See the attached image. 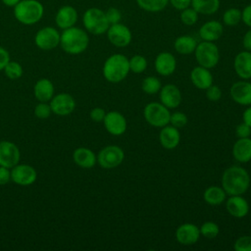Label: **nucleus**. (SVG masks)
<instances>
[{"mask_svg":"<svg viewBox=\"0 0 251 251\" xmlns=\"http://www.w3.org/2000/svg\"><path fill=\"white\" fill-rule=\"evenodd\" d=\"M141 88L147 94H155L161 89V81L156 76H147L143 79Z\"/></svg>","mask_w":251,"mask_h":251,"instance_id":"nucleus-34","label":"nucleus"},{"mask_svg":"<svg viewBox=\"0 0 251 251\" xmlns=\"http://www.w3.org/2000/svg\"><path fill=\"white\" fill-rule=\"evenodd\" d=\"M230 96L237 104L251 105V82L246 79L234 82L230 87Z\"/></svg>","mask_w":251,"mask_h":251,"instance_id":"nucleus-16","label":"nucleus"},{"mask_svg":"<svg viewBox=\"0 0 251 251\" xmlns=\"http://www.w3.org/2000/svg\"><path fill=\"white\" fill-rule=\"evenodd\" d=\"M102 73L106 80L117 83L124 80L129 73L128 59L123 54H113L107 58Z\"/></svg>","mask_w":251,"mask_h":251,"instance_id":"nucleus-4","label":"nucleus"},{"mask_svg":"<svg viewBox=\"0 0 251 251\" xmlns=\"http://www.w3.org/2000/svg\"><path fill=\"white\" fill-rule=\"evenodd\" d=\"M89 45L88 32L78 26L63 29L60 37V46L68 54L77 55L84 52Z\"/></svg>","mask_w":251,"mask_h":251,"instance_id":"nucleus-2","label":"nucleus"},{"mask_svg":"<svg viewBox=\"0 0 251 251\" xmlns=\"http://www.w3.org/2000/svg\"><path fill=\"white\" fill-rule=\"evenodd\" d=\"M241 22V10L235 7L226 9L223 14V23L227 26H235Z\"/></svg>","mask_w":251,"mask_h":251,"instance_id":"nucleus-32","label":"nucleus"},{"mask_svg":"<svg viewBox=\"0 0 251 251\" xmlns=\"http://www.w3.org/2000/svg\"><path fill=\"white\" fill-rule=\"evenodd\" d=\"M33 94L39 102H49L54 96L53 82L48 78L38 79L33 86Z\"/></svg>","mask_w":251,"mask_h":251,"instance_id":"nucleus-26","label":"nucleus"},{"mask_svg":"<svg viewBox=\"0 0 251 251\" xmlns=\"http://www.w3.org/2000/svg\"><path fill=\"white\" fill-rule=\"evenodd\" d=\"M169 3L176 10L181 11L191 6V0H169Z\"/></svg>","mask_w":251,"mask_h":251,"instance_id":"nucleus-45","label":"nucleus"},{"mask_svg":"<svg viewBox=\"0 0 251 251\" xmlns=\"http://www.w3.org/2000/svg\"><path fill=\"white\" fill-rule=\"evenodd\" d=\"M160 100L169 109L176 108L181 102L180 90L175 84H166L160 89Z\"/></svg>","mask_w":251,"mask_h":251,"instance_id":"nucleus-18","label":"nucleus"},{"mask_svg":"<svg viewBox=\"0 0 251 251\" xmlns=\"http://www.w3.org/2000/svg\"><path fill=\"white\" fill-rule=\"evenodd\" d=\"M199 237L200 229L193 224H182L176 231V238L182 245H192L198 241Z\"/></svg>","mask_w":251,"mask_h":251,"instance_id":"nucleus-17","label":"nucleus"},{"mask_svg":"<svg viewBox=\"0 0 251 251\" xmlns=\"http://www.w3.org/2000/svg\"><path fill=\"white\" fill-rule=\"evenodd\" d=\"M199 229H200V233L206 238H215L220 231L219 226L214 222L204 223Z\"/></svg>","mask_w":251,"mask_h":251,"instance_id":"nucleus-37","label":"nucleus"},{"mask_svg":"<svg viewBox=\"0 0 251 251\" xmlns=\"http://www.w3.org/2000/svg\"><path fill=\"white\" fill-rule=\"evenodd\" d=\"M195 59L199 66L212 69L214 68L220 60V51L218 46L211 41H202L197 43L194 51Z\"/></svg>","mask_w":251,"mask_h":251,"instance_id":"nucleus-6","label":"nucleus"},{"mask_svg":"<svg viewBox=\"0 0 251 251\" xmlns=\"http://www.w3.org/2000/svg\"><path fill=\"white\" fill-rule=\"evenodd\" d=\"M224 33V25L221 22L211 20L204 23L199 28V36L204 41H217Z\"/></svg>","mask_w":251,"mask_h":251,"instance_id":"nucleus-19","label":"nucleus"},{"mask_svg":"<svg viewBox=\"0 0 251 251\" xmlns=\"http://www.w3.org/2000/svg\"><path fill=\"white\" fill-rule=\"evenodd\" d=\"M190 79L195 87L202 90H206L213 84V75L209 69L201 66L195 67L191 71Z\"/></svg>","mask_w":251,"mask_h":251,"instance_id":"nucleus-23","label":"nucleus"},{"mask_svg":"<svg viewBox=\"0 0 251 251\" xmlns=\"http://www.w3.org/2000/svg\"><path fill=\"white\" fill-rule=\"evenodd\" d=\"M143 115L146 122L155 127H163L170 123L171 113L169 108L162 103L151 102L147 104L144 108Z\"/></svg>","mask_w":251,"mask_h":251,"instance_id":"nucleus-7","label":"nucleus"},{"mask_svg":"<svg viewBox=\"0 0 251 251\" xmlns=\"http://www.w3.org/2000/svg\"><path fill=\"white\" fill-rule=\"evenodd\" d=\"M82 25L84 29L93 35L106 33L110 26L105 11L97 7H91L85 10L82 15Z\"/></svg>","mask_w":251,"mask_h":251,"instance_id":"nucleus-5","label":"nucleus"},{"mask_svg":"<svg viewBox=\"0 0 251 251\" xmlns=\"http://www.w3.org/2000/svg\"><path fill=\"white\" fill-rule=\"evenodd\" d=\"M170 124L176 128L183 127L187 124V117L181 112H176L174 114H171Z\"/></svg>","mask_w":251,"mask_h":251,"instance_id":"nucleus-40","label":"nucleus"},{"mask_svg":"<svg viewBox=\"0 0 251 251\" xmlns=\"http://www.w3.org/2000/svg\"><path fill=\"white\" fill-rule=\"evenodd\" d=\"M137 6L149 13H158L163 11L169 4V0H135Z\"/></svg>","mask_w":251,"mask_h":251,"instance_id":"nucleus-31","label":"nucleus"},{"mask_svg":"<svg viewBox=\"0 0 251 251\" xmlns=\"http://www.w3.org/2000/svg\"><path fill=\"white\" fill-rule=\"evenodd\" d=\"M106 33L110 43L116 47H126L132 39L130 29L122 23L110 25Z\"/></svg>","mask_w":251,"mask_h":251,"instance_id":"nucleus-10","label":"nucleus"},{"mask_svg":"<svg viewBox=\"0 0 251 251\" xmlns=\"http://www.w3.org/2000/svg\"><path fill=\"white\" fill-rule=\"evenodd\" d=\"M227 212L235 218H243L249 212V204L240 195H231L226 201Z\"/></svg>","mask_w":251,"mask_h":251,"instance_id":"nucleus-24","label":"nucleus"},{"mask_svg":"<svg viewBox=\"0 0 251 251\" xmlns=\"http://www.w3.org/2000/svg\"><path fill=\"white\" fill-rule=\"evenodd\" d=\"M206 97L210 101H218L222 97V90L218 85L212 84L206 89Z\"/></svg>","mask_w":251,"mask_h":251,"instance_id":"nucleus-42","label":"nucleus"},{"mask_svg":"<svg viewBox=\"0 0 251 251\" xmlns=\"http://www.w3.org/2000/svg\"><path fill=\"white\" fill-rule=\"evenodd\" d=\"M233 248L235 251H251V236L242 235L238 237L233 244Z\"/></svg>","mask_w":251,"mask_h":251,"instance_id":"nucleus-39","label":"nucleus"},{"mask_svg":"<svg viewBox=\"0 0 251 251\" xmlns=\"http://www.w3.org/2000/svg\"><path fill=\"white\" fill-rule=\"evenodd\" d=\"M232 154L234 159L240 163L249 162L251 160V138H238L233 145Z\"/></svg>","mask_w":251,"mask_h":251,"instance_id":"nucleus-27","label":"nucleus"},{"mask_svg":"<svg viewBox=\"0 0 251 251\" xmlns=\"http://www.w3.org/2000/svg\"><path fill=\"white\" fill-rule=\"evenodd\" d=\"M61 33L54 26H43L38 29L34 35V44L37 48L44 51H50L60 45Z\"/></svg>","mask_w":251,"mask_h":251,"instance_id":"nucleus-8","label":"nucleus"},{"mask_svg":"<svg viewBox=\"0 0 251 251\" xmlns=\"http://www.w3.org/2000/svg\"><path fill=\"white\" fill-rule=\"evenodd\" d=\"M103 123L106 130L112 135H122L126 130V120L117 111L106 113Z\"/></svg>","mask_w":251,"mask_h":251,"instance_id":"nucleus-15","label":"nucleus"},{"mask_svg":"<svg viewBox=\"0 0 251 251\" xmlns=\"http://www.w3.org/2000/svg\"><path fill=\"white\" fill-rule=\"evenodd\" d=\"M52 114L50 104L47 102H39L34 108V116L40 120L48 119Z\"/></svg>","mask_w":251,"mask_h":251,"instance_id":"nucleus-38","label":"nucleus"},{"mask_svg":"<svg viewBox=\"0 0 251 251\" xmlns=\"http://www.w3.org/2000/svg\"><path fill=\"white\" fill-rule=\"evenodd\" d=\"M242 45L245 50L251 51V28H249L242 38Z\"/></svg>","mask_w":251,"mask_h":251,"instance_id":"nucleus-49","label":"nucleus"},{"mask_svg":"<svg viewBox=\"0 0 251 251\" xmlns=\"http://www.w3.org/2000/svg\"><path fill=\"white\" fill-rule=\"evenodd\" d=\"M241 21L245 25L251 28V4H248L241 10Z\"/></svg>","mask_w":251,"mask_h":251,"instance_id":"nucleus-46","label":"nucleus"},{"mask_svg":"<svg viewBox=\"0 0 251 251\" xmlns=\"http://www.w3.org/2000/svg\"><path fill=\"white\" fill-rule=\"evenodd\" d=\"M198 18L199 14L191 6L180 11L179 19L180 22L185 25H194L198 22Z\"/></svg>","mask_w":251,"mask_h":251,"instance_id":"nucleus-35","label":"nucleus"},{"mask_svg":"<svg viewBox=\"0 0 251 251\" xmlns=\"http://www.w3.org/2000/svg\"><path fill=\"white\" fill-rule=\"evenodd\" d=\"M36 178L37 173L30 165L17 164L11 170V180L18 185H30L35 182Z\"/></svg>","mask_w":251,"mask_h":251,"instance_id":"nucleus-11","label":"nucleus"},{"mask_svg":"<svg viewBox=\"0 0 251 251\" xmlns=\"http://www.w3.org/2000/svg\"><path fill=\"white\" fill-rule=\"evenodd\" d=\"M21 152L19 147L12 141H0V166L12 169L19 164Z\"/></svg>","mask_w":251,"mask_h":251,"instance_id":"nucleus-13","label":"nucleus"},{"mask_svg":"<svg viewBox=\"0 0 251 251\" xmlns=\"http://www.w3.org/2000/svg\"><path fill=\"white\" fill-rule=\"evenodd\" d=\"M236 75L242 79L251 78V51L239 52L233 61Z\"/></svg>","mask_w":251,"mask_h":251,"instance_id":"nucleus-21","label":"nucleus"},{"mask_svg":"<svg viewBox=\"0 0 251 251\" xmlns=\"http://www.w3.org/2000/svg\"><path fill=\"white\" fill-rule=\"evenodd\" d=\"M15 19L25 25L37 24L44 15V6L38 0H21L14 8Z\"/></svg>","mask_w":251,"mask_h":251,"instance_id":"nucleus-3","label":"nucleus"},{"mask_svg":"<svg viewBox=\"0 0 251 251\" xmlns=\"http://www.w3.org/2000/svg\"><path fill=\"white\" fill-rule=\"evenodd\" d=\"M10 54L8 50H6L4 47L0 46V71H3L6 65L10 62Z\"/></svg>","mask_w":251,"mask_h":251,"instance_id":"nucleus-48","label":"nucleus"},{"mask_svg":"<svg viewBox=\"0 0 251 251\" xmlns=\"http://www.w3.org/2000/svg\"><path fill=\"white\" fill-rule=\"evenodd\" d=\"M176 68V60L170 52H161L155 59V69L161 75H171Z\"/></svg>","mask_w":251,"mask_h":251,"instance_id":"nucleus-20","label":"nucleus"},{"mask_svg":"<svg viewBox=\"0 0 251 251\" xmlns=\"http://www.w3.org/2000/svg\"><path fill=\"white\" fill-rule=\"evenodd\" d=\"M197 46L196 39L188 34L180 35L176 37L174 43L175 50L181 55H189L195 51Z\"/></svg>","mask_w":251,"mask_h":251,"instance_id":"nucleus-29","label":"nucleus"},{"mask_svg":"<svg viewBox=\"0 0 251 251\" xmlns=\"http://www.w3.org/2000/svg\"><path fill=\"white\" fill-rule=\"evenodd\" d=\"M105 14H106V18L110 25L121 23L122 13L118 8L110 7L107 9V11H105Z\"/></svg>","mask_w":251,"mask_h":251,"instance_id":"nucleus-41","label":"nucleus"},{"mask_svg":"<svg viewBox=\"0 0 251 251\" xmlns=\"http://www.w3.org/2000/svg\"><path fill=\"white\" fill-rule=\"evenodd\" d=\"M2 3L7 6V7H10V8H14L21 0H1Z\"/></svg>","mask_w":251,"mask_h":251,"instance_id":"nucleus-51","label":"nucleus"},{"mask_svg":"<svg viewBox=\"0 0 251 251\" xmlns=\"http://www.w3.org/2000/svg\"><path fill=\"white\" fill-rule=\"evenodd\" d=\"M242 118H243V122L251 127V107L247 108V109L243 112Z\"/></svg>","mask_w":251,"mask_h":251,"instance_id":"nucleus-50","label":"nucleus"},{"mask_svg":"<svg viewBox=\"0 0 251 251\" xmlns=\"http://www.w3.org/2000/svg\"><path fill=\"white\" fill-rule=\"evenodd\" d=\"M159 139L161 145L166 149H174L176 148L180 140V134L176 127L173 126H165L162 127Z\"/></svg>","mask_w":251,"mask_h":251,"instance_id":"nucleus-25","label":"nucleus"},{"mask_svg":"<svg viewBox=\"0 0 251 251\" xmlns=\"http://www.w3.org/2000/svg\"><path fill=\"white\" fill-rule=\"evenodd\" d=\"M49 102L52 113L58 116H68L72 114L75 108V98L66 92L54 95Z\"/></svg>","mask_w":251,"mask_h":251,"instance_id":"nucleus-12","label":"nucleus"},{"mask_svg":"<svg viewBox=\"0 0 251 251\" xmlns=\"http://www.w3.org/2000/svg\"><path fill=\"white\" fill-rule=\"evenodd\" d=\"M129 71L134 74H141L147 68V60L141 55H134L129 60Z\"/></svg>","mask_w":251,"mask_h":251,"instance_id":"nucleus-36","label":"nucleus"},{"mask_svg":"<svg viewBox=\"0 0 251 251\" xmlns=\"http://www.w3.org/2000/svg\"><path fill=\"white\" fill-rule=\"evenodd\" d=\"M125 159V153L120 146L108 145L102 148L97 155V162L103 169H114L120 166Z\"/></svg>","mask_w":251,"mask_h":251,"instance_id":"nucleus-9","label":"nucleus"},{"mask_svg":"<svg viewBox=\"0 0 251 251\" xmlns=\"http://www.w3.org/2000/svg\"><path fill=\"white\" fill-rule=\"evenodd\" d=\"M226 196V193L224 190V188L216 185L208 187L203 194V198L205 202L212 206L221 205L225 201Z\"/></svg>","mask_w":251,"mask_h":251,"instance_id":"nucleus-30","label":"nucleus"},{"mask_svg":"<svg viewBox=\"0 0 251 251\" xmlns=\"http://www.w3.org/2000/svg\"><path fill=\"white\" fill-rule=\"evenodd\" d=\"M250 185L248 172L239 166L227 168L222 176V187L228 195H241L245 193Z\"/></svg>","mask_w":251,"mask_h":251,"instance_id":"nucleus-1","label":"nucleus"},{"mask_svg":"<svg viewBox=\"0 0 251 251\" xmlns=\"http://www.w3.org/2000/svg\"><path fill=\"white\" fill-rule=\"evenodd\" d=\"M11 180V171L9 168L0 166V185H5Z\"/></svg>","mask_w":251,"mask_h":251,"instance_id":"nucleus-47","label":"nucleus"},{"mask_svg":"<svg viewBox=\"0 0 251 251\" xmlns=\"http://www.w3.org/2000/svg\"><path fill=\"white\" fill-rule=\"evenodd\" d=\"M220 6V0H191V7L199 15H214L219 11Z\"/></svg>","mask_w":251,"mask_h":251,"instance_id":"nucleus-28","label":"nucleus"},{"mask_svg":"<svg viewBox=\"0 0 251 251\" xmlns=\"http://www.w3.org/2000/svg\"><path fill=\"white\" fill-rule=\"evenodd\" d=\"M235 133L238 138H245L251 135V127L244 122L239 124L235 128Z\"/></svg>","mask_w":251,"mask_h":251,"instance_id":"nucleus-43","label":"nucleus"},{"mask_svg":"<svg viewBox=\"0 0 251 251\" xmlns=\"http://www.w3.org/2000/svg\"><path fill=\"white\" fill-rule=\"evenodd\" d=\"M105 116H106V112L103 108L95 107L90 111V118L94 122H97V123L103 122Z\"/></svg>","mask_w":251,"mask_h":251,"instance_id":"nucleus-44","label":"nucleus"},{"mask_svg":"<svg viewBox=\"0 0 251 251\" xmlns=\"http://www.w3.org/2000/svg\"><path fill=\"white\" fill-rule=\"evenodd\" d=\"M73 160L76 166L82 169H90L95 166L97 156L89 148L78 147L73 153Z\"/></svg>","mask_w":251,"mask_h":251,"instance_id":"nucleus-22","label":"nucleus"},{"mask_svg":"<svg viewBox=\"0 0 251 251\" xmlns=\"http://www.w3.org/2000/svg\"><path fill=\"white\" fill-rule=\"evenodd\" d=\"M77 20L78 13L76 9L71 5L61 6L55 15V24L62 30L75 25Z\"/></svg>","mask_w":251,"mask_h":251,"instance_id":"nucleus-14","label":"nucleus"},{"mask_svg":"<svg viewBox=\"0 0 251 251\" xmlns=\"http://www.w3.org/2000/svg\"><path fill=\"white\" fill-rule=\"evenodd\" d=\"M3 71H4L5 75L11 80L19 79L20 77H22V75L24 74V69H23L22 65L16 61H11V60L6 65V67L4 68Z\"/></svg>","mask_w":251,"mask_h":251,"instance_id":"nucleus-33","label":"nucleus"}]
</instances>
